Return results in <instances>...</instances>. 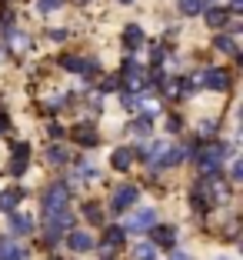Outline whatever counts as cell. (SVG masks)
<instances>
[{
	"label": "cell",
	"mask_w": 243,
	"mask_h": 260,
	"mask_svg": "<svg viewBox=\"0 0 243 260\" xmlns=\"http://www.w3.org/2000/svg\"><path fill=\"white\" fill-rule=\"evenodd\" d=\"M227 153H233L230 147H223V144H213V147H206V150H197V167H200V177H206V174H217L220 170V164L227 160Z\"/></svg>",
	"instance_id": "1"
},
{
	"label": "cell",
	"mask_w": 243,
	"mask_h": 260,
	"mask_svg": "<svg viewBox=\"0 0 243 260\" xmlns=\"http://www.w3.org/2000/svg\"><path fill=\"white\" fill-rule=\"evenodd\" d=\"M187 84H190V87L203 84V87H210V90H227V87H230V74H223L220 67H203L193 80L187 77Z\"/></svg>",
	"instance_id": "2"
},
{
	"label": "cell",
	"mask_w": 243,
	"mask_h": 260,
	"mask_svg": "<svg viewBox=\"0 0 243 260\" xmlns=\"http://www.w3.org/2000/svg\"><path fill=\"white\" fill-rule=\"evenodd\" d=\"M74 223V217L67 214V207L63 210H57V214H47V230H44V240L47 244H57V240L63 237V230Z\"/></svg>",
	"instance_id": "3"
},
{
	"label": "cell",
	"mask_w": 243,
	"mask_h": 260,
	"mask_svg": "<svg viewBox=\"0 0 243 260\" xmlns=\"http://www.w3.org/2000/svg\"><path fill=\"white\" fill-rule=\"evenodd\" d=\"M67 200H70V187L67 184H50L44 190V217L63 210V207H67Z\"/></svg>",
	"instance_id": "4"
},
{
	"label": "cell",
	"mask_w": 243,
	"mask_h": 260,
	"mask_svg": "<svg viewBox=\"0 0 243 260\" xmlns=\"http://www.w3.org/2000/svg\"><path fill=\"white\" fill-rule=\"evenodd\" d=\"M137 200H140V190L133 184H123V187H117V190L110 193V207H114V210H130Z\"/></svg>",
	"instance_id": "5"
},
{
	"label": "cell",
	"mask_w": 243,
	"mask_h": 260,
	"mask_svg": "<svg viewBox=\"0 0 243 260\" xmlns=\"http://www.w3.org/2000/svg\"><path fill=\"white\" fill-rule=\"evenodd\" d=\"M123 84H127V90H140V87L147 84V70L140 67V63H133V60H127L123 63Z\"/></svg>",
	"instance_id": "6"
},
{
	"label": "cell",
	"mask_w": 243,
	"mask_h": 260,
	"mask_svg": "<svg viewBox=\"0 0 243 260\" xmlns=\"http://www.w3.org/2000/svg\"><path fill=\"white\" fill-rule=\"evenodd\" d=\"M30 257V250H27V247L23 244H17V240H0V260H27Z\"/></svg>",
	"instance_id": "7"
},
{
	"label": "cell",
	"mask_w": 243,
	"mask_h": 260,
	"mask_svg": "<svg viewBox=\"0 0 243 260\" xmlns=\"http://www.w3.org/2000/svg\"><path fill=\"white\" fill-rule=\"evenodd\" d=\"M67 244H70V250H74V253H84V250H90V247H93V237L87 234V230H70Z\"/></svg>",
	"instance_id": "8"
},
{
	"label": "cell",
	"mask_w": 243,
	"mask_h": 260,
	"mask_svg": "<svg viewBox=\"0 0 243 260\" xmlns=\"http://www.w3.org/2000/svg\"><path fill=\"white\" fill-rule=\"evenodd\" d=\"M153 223H157V214H153L150 207L147 210H137V214L130 217V223H127V230H150Z\"/></svg>",
	"instance_id": "9"
},
{
	"label": "cell",
	"mask_w": 243,
	"mask_h": 260,
	"mask_svg": "<svg viewBox=\"0 0 243 260\" xmlns=\"http://www.w3.org/2000/svg\"><path fill=\"white\" fill-rule=\"evenodd\" d=\"M33 227H37V220L30 214H14L10 210V230L14 234H33Z\"/></svg>",
	"instance_id": "10"
},
{
	"label": "cell",
	"mask_w": 243,
	"mask_h": 260,
	"mask_svg": "<svg viewBox=\"0 0 243 260\" xmlns=\"http://www.w3.org/2000/svg\"><path fill=\"white\" fill-rule=\"evenodd\" d=\"M160 84H163V93H167V100H180L187 90H193L187 80H177V77H173V80H160Z\"/></svg>",
	"instance_id": "11"
},
{
	"label": "cell",
	"mask_w": 243,
	"mask_h": 260,
	"mask_svg": "<svg viewBox=\"0 0 243 260\" xmlns=\"http://www.w3.org/2000/svg\"><path fill=\"white\" fill-rule=\"evenodd\" d=\"M133 157H137V153L130 150V147H120V150H114V157H110V167L114 170H130Z\"/></svg>",
	"instance_id": "12"
},
{
	"label": "cell",
	"mask_w": 243,
	"mask_h": 260,
	"mask_svg": "<svg viewBox=\"0 0 243 260\" xmlns=\"http://www.w3.org/2000/svg\"><path fill=\"white\" fill-rule=\"evenodd\" d=\"M123 47H127V50H137V47H144V30H140L137 23H130L127 30H123Z\"/></svg>",
	"instance_id": "13"
},
{
	"label": "cell",
	"mask_w": 243,
	"mask_h": 260,
	"mask_svg": "<svg viewBox=\"0 0 243 260\" xmlns=\"http://www.w3.org/2000/svg\"><path fill=\"white\" fill-rule=\"evenodd\" d=\"M20 200H23V190H20V187H14V190H4V193H0V210H4V214H10V210H14Z\"/></svg>",
	"instance_id": "14"
},
{
	"label": "cell",
	"mask_w": 243,
	"mask_h": 260,
	"mask_svg": "<svg viewBox=\"0 0 243 260\" xmlns=\"http://www.w3.org/2000/svg\"><path fill=\"white\" fill-rule=\"evenodd\" d=\"M153 244L157 247H173L177 244V230L173 227H153Z\"/></svg>",
	"instance_id": "15"
},
{
	"label": "cell",
	"mask_w": 243,
	"mask_h": 260,
	"mask_svg": "<svg viewBox=\"0 0 243 260\" xmlns=\"http://www.w3.org/2000/svg\"><path fill=\"white\" fill-rule=\"evenodd\" d=\"M74 140H77V144H87V147H93V144H97V130H93L90 123H80V127L74 130Z\"/></svg>",
	"instance_id": "16"
},
{
	"label": "cell",
	"mask_w": 243,
	"mask_h": 260,
	"mask_svg": "<svg viewBox=\"0 0 243 260\" xmlns=\"http://www.w3.org/2000/svg\"><path fill=\"white\" fill-rule=\"evenodd\" d=\"M213 44H217V50H220V54H230V57H240V50H236V40H233V37H227V34H220V37L213 40Z\"/></svg>",
	"instance_id": "17"
},
{
	"label": "cell",
	"mask_w": 243,
	"mask_h": 260,
	"mask_svg": "<svg viewBox=\"0 0 243 260\" xmlns=\"http://www.w3.org/2000/svg\"><path fill=\"white\" fill-rule=\"evenodd\" d=\"M227 20H230V10H223V7H210L206 10V23H210V27H223Z\"/></svg>",
	"instance_id": "18"
},
{
	"label": "cell",
	"mask_w": 243,
	"mask_h": 260,
	"mask_svg": "<svg viewBox=\"0 0 243 260\" xmlns=\"http://www.w3.org/2000/svg\"><path fill=\"white\" fill-rule=\"evenodd\" d=\"M133 260H157V244H137L133 247Z\"/></svg>",
	"instance_id": "19"
},
{
	"label": "cell",
	"mask_w": 243,
	"mask_h": 260,
	"mask_svg": "<svg viewBox=\"0 0 243 260\" xmlns=\"http://www.w3.org/2000/svg\"><path fill=\"white\" fill-rule=\"evenodd\" d=\"M103 244H107V247H114V250H117V247L123 244V227H107V234H103Z\"/></svg>",
	"instance_id": "20"
},
{
	"label": "cell",
	"mask_w": 243,
	"mask_h": 260,
	"mask_svg": "<svg viewBox=\"0 0 243 260\" xmlns=\"http://www.w3.org/2000/svg\"><path fill=\"white\" fill-rule=\"evenodd\" d=\"M84 217L90 223H100V220H103V210H100L97 204H84Z\"/></svg>",
	"instance_id": "21"
},
{
	"label": "cell",
	"mask_w": 243,
	"mask_h": 260,
	"mask_svg": "<svg viewBox=\"0 0 243 260\" xmlns=\"http://www.w3.org/2000/svg\"><path fill=\"white\" fill-rule=\"evenodd\" d=\"M200 10H203V4H200V0H180V14L193 17V14H200Z\"/></svg>",
	"instance_id": "22"
},
{
	"label": "cell",
	"mask_w": 243,
	"mask_h": 260,
	"mask_svg": "<svg viewBox=\"0 0 243 260\" xmlns=\"http://www.w3.org/2000/svg\"><path fill=\"white\" fill-rule=\"evenodd\" d=\"M150 123H153V120H150L147 114H144V117H137V120H133V134H140V137H147V134H150Z\"/></svg>",
	"instance_id": "23"
},
{
	"label": "cell",
	"mask_w": 243,
	"mask_h": 260,
	"mask_svg": "<svg viewBox=\"0 0 243 260\" xmlns=\"http://www.w3.org/2000/svg\"><path fill=\"white\" fill-rule=\"evenodd\" d=\"M47 160H50V164H67V150H63V147H50Z\"/></svg>",
	"instance_id": "24"
},
{
	"label": "cell",
	"mask_w": 243,
	"mask_h": 260,
	"mask_svg": "<svg viewBox=\"0 0 243 260\" xmlns=\"http://www.w3.org/2000/svg\"><path fill=\"white\" fill-rule=\"evenodd\" d=\"M10 174L23 177V174H27V160H23V157H14V160H10Z\"/></svg>",
	"instance_id": "25"
},
{
	"label": "cell",
	"mask_w": 243,
	"mask_h": 260,
	"mask_svg": "<svg viewBox=\"0 0 243 260\" xmlns=\"http://www.w3.org/2000/svg\"><path fill=\"white\" fill-rule=\"evenodd\" d=\"M14 157H23V160H30V144H14Z\"/></svg>",
	"instance_id": "26"
},
{
	"label": "cell",
	"mask_w": 243,
	"mask_h": 260,
	"mask_svg": "<svg viewBox=\"0 0 243 260\" xmlns=\"http://www.w3.org/2000/svg\"><path fill=\"white\" fill-rule=\"evenodd\" d=\"M37 7L44 10V14H50V10H57V7H60V0H37Z\"/></svg>",
	"instance_id": "27"
},
{
	"label": "cell",
	"mask_w": 243,
	"mask_h": 260,
	"mask_svg": "<svg viewBox=\"0 0 243 260\" xmlns=\"http://www.w3.org/2000/svg\"><path fill=\"white\" fill-rule=\"evenodd\" d=\"M230 180H243V164L233 160V167H230Z\"/></svg>",
	"instance_id": "28"
},
{
	"label": "cell",
	"mask_w": 243,
	"mask_h": 260,
	"mask_svg": "<svg viewBox=\"0 0 243 260\" xmlns=\"http://www.w3.org/2000/svg\"><path fill=\"white\" fill-rule=\"evenodd\" d=\"M150 60H153V63H160V60H163V47H157V44L150 47Z\"/></svg>",
	"instance_id": "29"
},
{
	"label": "cell",
	"mask_w": 243,
	"mask_h": 260,
	"mask_svg": "<svg viewBox=\"0 0 243 260\" xmlns=\"http://www.w3.org/2000/svg\"><path fill=\"white\" fill-rule=\"evenodd\" d=\"M180 127H183V120H180V117H170V120H167V130H170V134H177Z\"/></svg>",
	"instance_id": "30"
},
{
	"label": "cell",
	"mask_w": 243,
	"mask_h": 260,
	"mask_svg": "<svg viewBox=\"0 0 243 260\" xmlns=\"http://www.w3.org/2000/svg\"><path fill=\"white\" fill-rule=\"evenodd\" d=\"M170 260H193V257H190V253H183V250H173V253H170Z\"/></svg>",
	"instance_id": "31"
},
{
	"label": "cell",
	"mask_w": 243,
	"mask_h": 260,
	"mask_svg": "<svg viewBox=\"0 0 243 260\" xmlns=\"http://www.w3.org/2000/svg\"><path fill=\"white\" fill-rule=\"evenodd\" d=\"M10 130V120H7V114H0V134H7Z\"/></svg>",
	"instance_id": "32"
},
{
	"label": "cell",
	"mask_w": 243,
	"mask_h": 260,
	"mask_svg": "<svg viewBox=\"0 0 243 260\" xmlns=\"http://www.w3.org/2000/svg\"><path fill=\"white\" fill-rule=\"evenodd\" d=\"M74 4H80V7H84V4H90V0H74Z\"/></svg>",
	"instance_id": "33"
},
{
	"label": "cell",
	"mask_w": 243,
	"mask_h": 260,
	"mask_svg": "<svg viewBox=\"0 0 243 260\" xmlns=\"http://www.w3.org/2000/svg\"><path fill=\"white\" fill-rule=\"evenodd\" d=\"M0 57H4V47H0Z\"/></svg>",
	"instance_id": "34"
},
{
	"label": "cell",
	"mask_w": 243,
	"mask_h": 260,
	"mask_svg": "<svg viewBox=\"0 0 243 260\" xmlns=\"http://www.w3.org/2000/svg\"><path fill=\"white\" fill-rule=\"evenodd\" d=\"M123 4H130V0H123Z\"/></svg>",
	"instance_id": "35"
},
{
	"label": "cell",
	"mask_w": 243,
	"mask_h": 260,
	"mask_svg": "<svg viewBox=\"0 0 243 260\" xmlns=\"http://www.w3.org/2000/svg\"><path fill=\"white\" fill-rule=\"evenodd\" d=\"M220 260H223V257H220Z\"/></svg>",
	"instance_id": "36"
}]
</instances>
